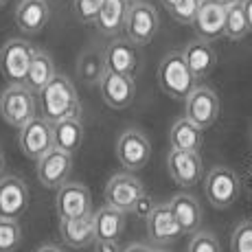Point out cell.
Here are the masks:
<instances>
[{
	"label": "cell",
	"instance_id": "cell-1",
	"mask_svg": "<svg viewBox=\"0 0 252 252\" xmlns=\"http://www.w3.org/2000/svg\"><path fill=\"white\" fill-rule=\"evenodd\" d=\"M40 101H42V112L51 123L68 119V116H81L77 90L72 86V81L64 75L53 77L51 84L40 92Z\"/></svg>",
	"mask_w": 252,
	"mask_h": 252
},
{
	"label": "cell",
	"instance_id": "cell-2",
	"mask_svg": "<svg viewBox=\"0 0 252 252\" xmlns=\"http://www.w3.org/2000/svg\"><path fill=\"white\" fill-rule=\"evenodd\" d=\"M195 79L197 77L187 64L184 53L171 51L162 57L158 66V84L164 94H169L171 99H187L195 88Z\"/></svg>",
	"mask_w": 252,
	"mask_h": 252
},
{
	"label": "cell",
	"instance_id": "cell-3",
	"mask_svg": "<svg viewBox=\"0 0 252 252\" xmlns=\"http://www.w3.org/2000/svg\"><path fill=\"white\" fill-rule=\"evenodd\" d=\"M0 114L7 125L22 129L35 119V92L27 84H11L0 96Z\"/></svg>",
	"mask_w": 252,
	"mask_h": 252
},
{
	"label": "cell",
	"instance_id": "cell-4",
	"mask_svg": "<svg viewBox=\"0 0 252 252\" xmlns=\"http://www.w3.org/2000/svg\"><path fill=\"white\" fill-rule=\"evenodd\" d=\"M35 48L27 40H9L0 48V72L9 84H24Z\"/></svg>",
	"mask_w": 252,
	"mask_h": 252
},
{
	"label": "cell",
	"instance_id": "cell-5",
	"mask_svg": "<svg viewBox=\"0 0 252 252\" xmlns=\"http://www.w3.org/2000/svg\"><path fill=\"white\" fill-rule=\"evenodd\" d=\"M239 191H241V182L232 169L213 167L206 173L204 193H206V200L211 202V206H215V208L232 206L235 200L239 197Z\"/></svg>",
	"mask_w": 252,
	"mask_h": 252
},
{
	"label": "cell",
	"instance_id": "cell-6",
	"mask_svg": "<svg viewBox=\"0 0 252 252\" xmlns=\"http://www.w3.org/2000/svg\"><path fill=\"white\" fill-rule=\"evenodd\" d=\"M55 147L53 136V123L46 116H35L20 129V149L27 158L40 160L46 152Z\"/></svg>",
	"mask_w": 252,
	"mask_h": 252
},
{
	"label": "cell",
	"instance_id": "cell-7",
	"mask_svg": "<svg viewBox=\"0 0 252 252\" xmlns=\"http://www.w3.org/2000/svg\"><path fill=\"white\" fill-rule=\"evenodd\" d=\"M158 31V13L149 2H132L125 20V35L136 46L149 44Z\"/></svg>",
	"mask_w": 252,
	"mask_h": 252
},
{
	"label": "cell",
	"instance_id": "cell-8",
	"mask_svg": "<svg viewBox=\"0 0 252 252\" xmlns=\"http://www.w3.org/2000/svg\"><path fill=\"white\" fill-rule=\"evenodd\" d=\"M116 156L119 162L129 171H138L152 158V145L147 136L138 129H125L116 140Z\"/></svg>",
	"mask_w": 252,
	"mask_h": 252
},
{
	"label": "cell",
	"instance_id": "cell-9",
	"mask_svg": "<svg viewBox=\"0 0 252 252\" xmlns=\"http://www.w3.org/2000/svg\"><path fill=\"white\" fill-rule=\"evenodd\" d=\"M72 169V154L53 147L37 160V180L46 189H60L68 180Z\"/></svg>",
	"mask_w": 252,
	"mask_h": 252
},
{
	"label": "cell",
	"instance_id": "cell-10",
	"mask_svg": "<svg viewBox=\"0 0 252 252\" xmlns=\"http://www.w3.org/2000/svg\"><path fill=\"white\" fill-rule=\"evenodd\" d=\"M101 88V99L105 101V105L112 110H125L132 105L134 96H136V84L134 77L121 75V72L108 70L103 75L99 84Z\"/></svg>",
	"mask_w": 252,
	"mask_h": 252
},
{
	"label": "cell",
	"instance_id": "cell-11",
	"mask_svg": "<svg viewBox=\"0 0 252 252\" xmlns=\"http://www.w3.org/2000/svg\"><path fill=\"white\" fill-rule=\"evenodd\" d=\"M187 119H191L193 123H197L202 129L211 127L217 121V114H220V99L211 88L206 86H195L193 92L187 96Z\"/></svg>",
	"mask_w": 252,
	"mask_h": 252
},
{
	"label": "cell",
	"instance_id": "cell-12",
	"mask_svg": "<svg viewBox=\"0 0 252 252\" xmlns=\"http://www.w3.org/2000/svg\"><path fill=\"white\" fill-rule=\"evenodd\" d=\"M167 167L171 178L180 187H195L204 178V164H202V158L197 152H182V149L171 147Z\"/></svg>",
	"mask_w": 252,
	"mask_h": 252
},
{
	"label": "cell",
	"instance_id": "cell-13",
	"mask_svg": "<svg viewBox=\"0 0 252 252\" xmlns=\"http://www.w3.org/2000/svg\"><path fill=\"white\" fill-rule=\"evenodd\" d=\"M92 197L88 187L79 182H64L57 189L55 197V211L60 215V220H68V217H79L90 213Z\"/></svg>",
	"mask_w": 252,
	"mask_h": 252
},
{
	"label": "cell",
	"instance_id": "cell-14",
	"mask_svg": "<svg viewBox=\"0 0 252 252\" xmlns=\"http://www.w3.org/2000/svg\"><path fill=\"white\" fill-rule=\"evenodd\" d=\"M147 235L156 246H167L182 235V226L171 211V204H156L147 217Z\"/></svg>",
	"mask_w": 252,
	"mask_h": 252
},
{
	"label": "cell",
	"instance_id": "cell-15",
	"mask_svg": "<svg viewBox=\"0 0 252 252\" xmlns=\"http://www.w3.org/2000/svg\"><path fill=\"white\" fill-rule=\"evenodd\" d=\"M29 208V187L18 176L0 178V215L18 217Z\"/></svg>",
	"mask_w": 252,
	"mask_h": 252
},
{
	"label": "cell",
	"instance_id": "cell-16",
	"mask_svg": "<svg viewBox=\"0 0 252 252\" xmlns=\"http://www.w3.org/2000/svg\"><path fill=\"white\" fill-rule=\"evenodd\" d=\"M143 184H140L132 173H119L112 180L105 184V204L121 208V211H132L134 202L138 200V195H143Z\"/></svg>",
	"mask_w": 252,
	"mask_h": 252
},
{
	"label": "cell",
	"instance_id": "cell-17",
	"mask_svg": "<svg viewBox=\"0 0 252 252\" xmlns=\"http://www.w3.org/2000/svg\"><path fill=\"white\" fill-rule=\"evenodd\" d=\"M226 11H228V7L220 4L217 0H202V7H200V11H197L195 20H193L197 37H202V40H206V42H213L224 35Z\"/></svg>",
	"mask_w": 252,
	"mask_h": 252
},
{
	"label": "cell",
	"instance_id": "cell-18",
	"mask_svg": "<svg viewBox=\"0 0 252 252\" xmlns=\"http://www.w3.org/2000/svg\"><path fill=\"white\" fill-rule=\"evenodd\" d=\"M60 232L66 246L75 250H81L96 241V226H94V215L86 213L79 217H68V220L60 221Z\"/></svg>",
	"mask_w": 252,
	"mask_h": 252
},
{
	"label": "cell",
	"instance_id": "cell-19",
	"mask_svg": "<svg viewBox=\"0 0 252 252\" xmlns=\"http://www.w3.org/2000/svg\"><path fill=\"white\" fill-rule=\"evenodd\" d=\"M105 64H108V70L134 77L140 64L136 44L129 40H112L105 48Z\"/></svg>",
	"mask_w": 252,
	"mask_h": 252
},
{
	"label": "cell",
	"instance_id": "cell-20",
	"mask_svg": "<svg viewBox=\"0 0 252 252\" xmlns=\"http://www.w3.org/2000/svg\"><path fill=\"white\" fill-rule=\"evenodd\" d=\"M48 18H51V9H48L46 0H20L16 7V24L22 33H40L46 27Z\"/></svg>",
	"mask_w": 252,
	"mask_h": 252
},
{
	"label": "cell",
	"instance_id": "cell-21",
	"mask_svg": "<svg viewBox=\"0 0 252 252\" xmlns=\"http://www.w3.org/2000/svg\"><path fill=\"white\" fill-rule=\"evenodd\" d=\"M184 57H187V64L191 66L193 75L197 77V79H202V77L211 75V70L215 68L217 64V53L215 48L211 46V42L206 40H193L189 42L187 48H184Z\"/></svg>",
	"mask_w": 252,
	"mask_h": 252
},
{
	"label": "cell",
	"instance_id": "cell-22",
	"mask_svg": "<svg viewBox=\"0 0 252 252\" xmlns=\"http://www.w3.org/2000/svg\"><path fill=\"white\" fill-rule=\"evenodd\" d=\"M129 7H132L129 0H103L99 18H96L99 31L103 33V35H116L121 29H125Z\"/></svg>",
	"mask_w": 252,
	"mask_h": 252
},
{
	"label": "cell",
	"instance_id": "cell-23",
	"mask_svg": "<svg viewBox=\"0 0 252 252\" xmlns=\"http://www.w3.org/2000/svg\"><path fill=\"white\" fill-rule=\"evenodd\" d=\"M169 143L173 149H182V152H200L202 143H204V129L191 119H180L173 123L171 134H169Z\"/></svg>",
	"mask_w": 252,
	"mask_h": 252
},
{
	"label": "cell",
	"instance_id": "cell-24",
	"mask_svg": "<svg viewBox=\"0 0 252 252\" xmlns=\"http://www.w3.org/2000/svg\"><path fill=\"white\" fill-rule=\"evenodd\" d=\"M169 204H171V211H173V215H176V220L180 221L182 232L193 235V232L200 230V226H202V208H200V204H197L195 197L189 195V193H178Z\"/></svg>",
	"mask_w": 252,
	"mask_h": 252
},
{
	"label": "cell",
	"instance_id": "cell-25",
	"mask_svg": "<svg viewBox=\"0 0 252 252\" xmlns=\"http://www.w3.org/2000/svg\"><path fill=\"white\" fill-rule=\"evenodd\" d=\"M53 136H55V147L64 149L68 154H75L84 145V125L79 116H68L53 123Z\"/></svg>",
	"mask_w": 252,
	"mask_h": 252
},
{
	"label": "cell",
	"instance_id": "cell-26",
	"mask_svg": "<svg viewBox=\"0 0 252 252\" xmlns=\"http://www.w3.org/2000/svg\"><path fill=\"white\" fill-rule=\"evenodd\" d=\"M105 72H108V64H105V51L101 48H88L77 60V77L86 86L101 84Z\"/></svg>",
	"mask_w": 252,
	"mask_h": 252
},
{
	"label": "cell",
	"instance_id": "cell-27",
	"mask_svg": "<svg viewBox=\"0 0 252 252\" xmlns=\"http://www.w3.org/2000/svg\"><path fill=\"white\" fill-rule=\"evenodd\" d=\"M94 226H96V239H119L125 228V211L114 208L110 204L101 206L94 213Z\"/></svg>",
	"mask_w": 252,
	"mask_h": 252
},
{
	"label": "cell",
	"instance_id": "cell-28",
	"mask_svg": "<svg viewBox=\"0 0 252 252\" xmlns=\"http://www.w3.org/2000/svg\"><path fill=\"white\" fill-rule=\"evenodd\" d=\"M53 77H55V64H53L51 55L44 53V51H35L24 84H27L33 92H42L48 84H51Z\"/></svg>",
	"mask_w": 252,
	"mask_h": 252
},
{
	"label": "cell",
	"instance_id": "cell-29",
	"mask_svg": "<svg viewBox=\"0 0 252 252\" xmlns=\"http://www.w3.org/2000/svg\"><path fill=\"white\" fill-rule=\"evenodd\" d=\"M250 33V24H248V18H246V11H244V2H235L228 7L226 11V29H224V35L228 40H244L246 35Z\"/></svg>",
	"mask_w": 252,
	"mask_h": 252
},
{
	"label": "cell",
	"instance_id": "cell-30",
	"mask_svg": "<svg viewBox=\"0 0 252 252\" xmlns=\"http://www.w3.org/2000/svg\"><path fill=\"white\" fill-rule=\"evenodd\" d=\"M22 244V228L18 220L0 215V252H16Z\"/></svg>",
	"mask_w": 252,
	"mask_h": 252
},
{
	"label": "cell",
	"instance_id": "cell-31",
	"mask_svg": "<svg viewBox=\"0 0 252 252\" xmlns=\"http://www.w3.org/2000/svg\"><path fill=\"white\" fill-rule=\"evenodd\" d=\"M200 7H202V0H178V2L169 9V13H171V18L176 22L193 24Z\"/></svg>",
	"mask_w": 252,
	"mask_h": 252
},
{
	"label": "cell",
	"instance_id": "cell-32",
	"mask_svg": "<svg viewBox=\"0 0 252 252\" xmlns=\"http://www.w3.org/2000/svg\"><path fill=\"white\" fill-rule=\"evenodd\" d=\"M189 252H221V248L213 232L197 230V232H193L191 241H189Z\"/></svg>",
	"mask_w": 252,
	"mask_h": 252
},
{
	"label": "cell",
	"instance_id": "cell-33",
	"mask_svg": "<svg viewBox=\"0 0 252 252\" xmlns=\"http://www.w3.org/2000/svg\"><path fill=\"white\" fill-rule=\"evenodd\" d=\"M232 252H252V221H241L230 237Z\"/></svg>",
	"mask_w": 252,
	"mask_h": 252
},
{
	"label": "cell",
	"instance_id": "cell-34",
	"mask_svg": "<svg viewBox=\"0 0 252 252\" xmlns=\"http://www.w3.org/2000/svg\"><path fill=\"white\" fill-rule=\"evenodd\" d=\"M101 4H103V0H75L72 2V11H75L79 22H96Z\"/></svg>",
	"mask_w": 252,
	"mask_h": 252
},
{
	"label": "cell",
	"instance_id": "cell-35",
	"mask_svg": "<svg viewBox=\"0 0 252 252\" xmlns=\"http://www.w3.org/2000/svg\"><path fill=\"white\" fill-rule=\"evenodd\" d=\"M154 208H156V204H154V200L147 195V193H143V195H138V200L134 202L132 213H134L136 217H140V220H147V217L154 213Z\"/></svg>",
	"mask_w": 252,
	"mask_h": 252
},
{
	"label": "cell",
	"instance_id": "cell-36",
	"mask_svg": "<svg viewBox=\"0 0 252 252\" xmlns=\"http://www.w3.org/2000/svg\"><path fill=\"white\" fill-rule=\"evenodd\" d=\"M94 252H123L119 248L114 239H96L94 241Z\"/></svg>",
	"mask_w": 252,
	"mask_h": 252
},
{
	"label": "cell",
	"instance_id": "cell-37",
	"mask_svg": "<svg viewBox=\"0 0 252 252\" xmlns=\"http://www.w3.org/2000/svg\"><path fill=\"white\" fill-rule=\"evenodd\" d=\"M241 2H244V11H246V18H248L250 31H252V0H241Z\"/></svg>",
	"mask_w": 252,
	"mask_h": 252
},
{
	"label": "cell",
	"instance_id": "cell-38",
	"mask_svg": "<svg viewBox=\"0 0 252 252\" xmlns=\"http://www.w3.org/2000/svg\"><path fill=\"white\" fill-rule=\"evenodd\" d=\"M123 252H149V248L143 246V244H132V246H127Z\"/></svg>",
	"mask_w": 252,
	"mask_h": 252
},
{
	"label": "cell",
	"instance_id": "cell-39",
	"mask_svg": "<svg viewBox=\"0 0 252 252\" xmlns=\"http://www.w3.org/2000/svg\"><path fill=\"white\" fill-rule=\"evenodd\" d=\"M35 252H62V248H57V246H42Z\"/></svg>",
	"mask_w": 252,
	"mask_h": 252
},
{
	"label": "cell",
	"instance_id": "cell-40",
	"mask_svg": "<svg viewBox=\"0 0 252 252\" xmlns=\"http://www.w3.org/2000/svg\"><path fill=\"white\" fill-rule=\"evenodd\" d=\"M220 4H224V7H230V4H235V2H239V0H217Z\"/></svg>",
	"mask_w": 252,
	"mask_h": 252
},
{
	"label": "cell",
	"instance_id": "cell-41",
	"mask_svg": "<svg viewBox=\"0 0 252 252\" xmlns=\"http://www.w3.org/2000/svg\"><path fill=\"white\" fill-rule=\"evenodd\" d=\"M160 2L164 4V7H167V9H171L173 7V4H176L178 2V0H160Z\"/></svg>",
	"mask_w": 252,
	"mask_h": 252
},
{
	"label": "cell",
	"instance_id": "cell-42",
	"mask_svg": "<svg viewBox=\"0 0 252 252\" xmlns=\"http://www.w3.org/2000/svg\"><path fill=\"white\" fill-rule=\"evenodd\" d=\"M2 173H4V156L0 154V178H2Z\"/></svg>",
	"mask_w": 252,
	"mask_h": 252
},
{
	"label": "cell",
	"instance_id": "cell-43",
	"mask_svg": "<svg viewBox=\"0 0 252 252\" xmlns=\"http://www.w3.org/2000/svg\"><path fill=\"white\" fill-rule=\"evenodd\" d=\"M149 252H164L162 248H149Z\"/></svg>",
	"mask_w": 252,
	"mask_h": 252
},
{
	"label": "cell",
	"instance_id": "cell-44",
	"mask_svg": "<svg viewBox=\"0 0 252 252\" xmlns=\"http://www.w3.org/2000/svg\"><path fill=\"white\" fill-rule=\"evenodd\" d=\"M4 2H7V0H0V7H2V4H4Z\"/></svg>",
	"mask_w": 252,
	"mask_h": 252
}]
</instances>
